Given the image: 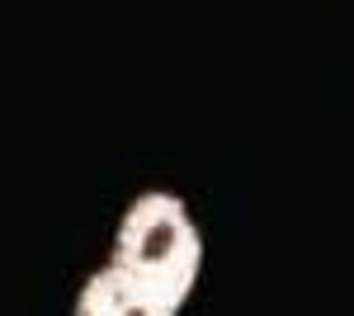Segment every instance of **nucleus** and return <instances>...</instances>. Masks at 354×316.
<instances>
[{"instance_id":"obj_1","label":"nucleus","mask_w":354,"mask_h":316,"mask_svg":"<svg viewBox=\"0 0 354 316\" xmlns=\"http://www.w3.org/2000/svg\"><path fill=\"white\" fill-rule=\"evenodd\" d=\"M203 269V232L180 194L147 189L118 217L109 264L76 292L71 316H180Z\"/></svg>"}]
</instances>
